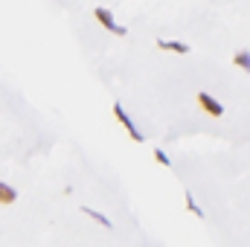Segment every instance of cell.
I'll list each match as a JSON object with an SVG mask.
<instances>
[{
	"instance_id": "obj_6",
	"label": "cell",
	"mask_w": 250,
	"mask_h": 247,
	"mask_svg": "<svg viewBox=\"0 0 250 247\" xmlns=\"http://www.w3.org/2000/svg\"><path fill=\"white\" fill-rule=\"evenodd\" d=\"M233 62H236V67H242V70H248L250 73V53L248 50H239V53L233 56Z\"/></svg>"
},
{
	"instance_id": "obj_4",
	"label": "cell",
	"mask_w": 250,
	"mask_h": 247,
	"mask_svg": "<svg viewBox=\"0 0 250 247\" xmlns=\"http://www.w3.org/2000/svg\"><path fill=\"white\" fill-rule=\"evenodd\" d=\"M157 47L166 53H181V56L189 53V44H184V41H157Z\"/></svg>"
},
{
	"instance_id": "obj_7",
	"label": "cell",
	"mask_w": 250,
	"mask_h": 247,
	"mask_svg": "<svg viewBox=\"0 0 250 247\" xmlns=\"http://www.w3.org/2000/svg\"><path fill=\"white\" fill-rule=\"evenodd\" d=\"M84 215H90V218H93L96 224H102V227H108V230H111V221H108V218H105L102 212H96V209H84Z\"/></svg>"
},
{
	"instance_id": "obj_5",
	"label": "cell",
	"mask_w": 250,
	"mask_h": 247,
	"mask_svg": "<svg viewBox=\"0 0 250 247\" xmlns=\"http://www.w3.org/2000/svg\"><path fill=\"white\" fill-rule=\"evenodd\" d=\"M15 198H18V192L12 186L0 184V204H15Z\"/></svg>"
},
{
	"instance_id": "obj_2",
	"label": "cell",
	"mask_w": 250,
	"mask_h": 247,
	"mask_svg": "<svg viewBox=\"0 0 250 247\" xmlns=\"http://www.w3.org/2000/svg\"><path fill=\"white\" fill-rule=\"evenodd\" d=\"M93 15H96V21H99L108 32H114V35H125V32H128L125 26H120V23L114 21V15H111L108 9H102V6H99V9H93Z\"/></svg>"
},
{
	"instance_id": "obj_3",
	"label": "cell",
	"mask_w": 250,
	"mask_h": 247,
	"mask_svg": "<svg viewBox=\"0 0 250 247\" xmlns=\"http://www.w3.org/2000/svg\"><path fill=\"white\" fill-rule=\"evenodd\" d=\"M198 105H201L209 117H221V114H224V105H221L215 96H209V93H198Z\"/></svg>"
},
{
	"instance_id": "obj_8",
	"label": "cell",
	"mask_w": 250,
	"mask_h": 247,
	"mask_svg": "<svg viewBox=\"0 0 250 247\" xmlns=\"http://www.w3.org/2000/svg\"><path fill=\"white\" fill-rule=\"evenodd\" d=\"M187 206H189V212H192V215H198V218H204V212H201V206L195 204V198H192L189 192H187Z\"/></svg>"
},
{
	"instance_id": "obj_9",
	"label": "cell",
	"mask_w": 250,
	"mask_h": 247,
	"mask_svg": "<svg viewBox=\"0 0 250 247\" xmlns=\"http://www.w3.org/2000/svg\"><path fill=\"white\" fill-rule=\"evenodd\" d=\"M154 160H157L160 166H172V160H169V154H166L163 148H154Z\"/></svg>"
},
{
	"instance_id": "obj_1",
	"label": "cell",
	"mask_w": 250,
	"mask_h": 247,
	"mask_svg": "<svg viewBox=\"0 0 250 247\" xmlns=\"http://www.w3.org/2000/svg\"><path fill=\"white\" fill-rule=\"evenodd\" d=\"M114 117H117V120L123 123V128L128 131V134H131V140H134V143H143V140H146V137H143V131H140L137 125L131 123V117L125 114V108H123V105H114Z\"/></svg>"
}]
</instances>
